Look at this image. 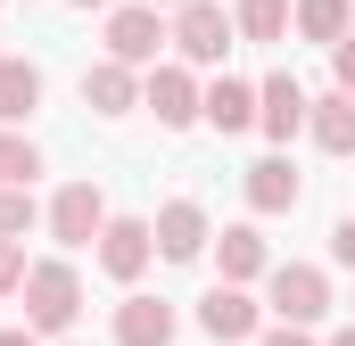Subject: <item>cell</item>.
Segmentation results:
<instances>
[{
  "instance_id": "cell-29",
  "label": "cell",
  "mask_w": 355,
  "mask_h": 346,
  "mask_svg": "<svg viewBox=\"0 0 355 346\" xmlns=\"http://www.w3.org/2000/svg\"><path fill=\"white\" fill-rule=\"evenodd\" d=\"M75 8H107V0H75Z\"/></svg>"
},
{
  "instance_id": "cell-8",
  "label": "cell",
  "mask_w": 355,
  "mask_h": 346,
  "mask_svg": "<svg viewBox=\"0 0 355 346\" xmlns=\"http://www.w3.org/2000/svg\"><path fill=\"white\" fill-rule=\"evenodd\" d=\"M50 231H58L67 248H91V239L107 231V198H99V181H67V190L50 198Z\"/></svg>"
},
{
  "instance_id": "cell-23",
  "label": "cell",
  "mask_w": 355,
  "mask_h": 346,
  "mask_svg": "<svg viewBox=\"0 0 355 346\" xmlns=\"http://www.w3.org/2000/svg\"><path fill=\"white\" fill-rule=\"evenodd\" d=\"M331 75H339V91H347V99H355V33H347V42H339V50H331Z\"/></svg>"
},
{
  "instance_id": "cell-26",
  "label": "cell",
  "mask_w": 355,
  "mask_h": 346,
  "mask_svg": "<svg viewBox=\"0 0 355 346\" xmlns=\"http://www.w3.org/2000/svg\"><path fill=\"white\" fill-rule=\"evenodd\" d=\"M0 346H42V338H33V330H0Z\"/></svg>"
},
{
  "instance_id": "cell-12",
  "label": "cell",
  "mask_w": 355,
  "mask_h": 346,
  "mask_svg": "<svg viewBox=\"0 0 355 346\" xmlns=\"http://www.w3.org/2000/svg\"><path fill=\"white\" fill-rule=\"evenodd\" d=\"M297 198H306V181H297L289 157H257V165H248V206H257V215H289Z\"/></svg>"
},
{
  "instance_id": "cell-20",
  "label": "cell",
  "mask_w": 355,
  "mask_h": 346,
  "mask_svg": "<svg viewBox=\"0 0 355 346\" xmlns=\"http://www.w3.org/2000/svg\"><path fill=\"white\" fill-rule=\"evenodd\" d=\"M33 173H42V149L25 132H0V190H33Z\"/></svg>"
},
{
  "instance_id": "cell-27",
  "label": "cell",
  "mask_w": 355,
  "mask_h": 346,
  "mask_svg": "<svg viewBox=\"0 0 355 346\" xmlns=\"http://www.w3.org/2000/svg\"><path fill=\"white\" fill-rule=\"evenodd\" d=\"M141 8H157V17H166V8H182V0H141Z\"/></svg>"
},
{
  "instance_id": "cell-5",
  "label": "cell",
  "mask_w": 355,
  "mask_h": 346,
  "mask_svg": "<svg viewBox=\"0 0 355 346\" xmlns=\"http://www.w3.org/2000/svg\"><path fill=\"white\" fill-rule=\"evenodd\" d=\"M141 107H149L166 132H182V124H198V116H207V91L190 83V66H149V83H141Z\"/></svg>"
},
{
  "instance_id": "cell-9",
  "label": "cell",
  "mask_w": 355,
  "mask_h": 346,
  "mask_svg": "<svg viewBox=\"0 0 355 346\" xmlns=\"http://www.w3.org/2000/svg\"><path fill=\"white\" fill-rule=\"evenodd\" d=\"M149 231H157V256H166V264H190L198 248H207V239H215V231H207V206H198V198H166Z\"/></svg>"
},
{
  "instance_id": "cell-22",
  "label": "cell",
  "mask_w": 355,
  "mask_h": 346,
  "mask_svg": "<svg viewBox=\"0 0 355 346\" xmlns=\"http://www.w3.org/2000/svg\"><path fill=\"white\" fill-rule=\"evenodd\" d=\"M25 272H33V264H25V239H0V297H17Z\"/></svg>"
},
{
  "instance_id": "cell-15",
  "label": "cell",
  "mask_w": 355,
  "mask_h": 346,
  "mask_svg": "<svg viewBox=\"0 0 355 346\" xmlns=\"http://www.w3.org/2000/svg\"><path fill=\"white\" fill-rule=\"evenodd\" d=\"M306 107H314V99L289 83V75H272V83L257 91V124H265L272 140H297V132H306Z\"/></svg>"
},
{
  "instance_id": "cell-25",
  "label": "cell",
  "mask_w": 355,
  "mask_h": 346,
  "mask_svg": "<svg viewBox=\"0 0 355 346\" xmlns=\"http://www.w3.org/2000/svg\"><path fill=\"white\" fill-rule=\"evenodd\" d=\"M257 346H314V338H306V330H289V322H281V330H265V338H257Z\"/></svg>"
},
{
  "instance_id": "cell-11",
  "label": "cell",
  "mask_w": 355,
  "mask_h": 346,
  "mask_svg": "<svg viewBox=\"0 0 355 346\" xmlns=\"http://www.w3.org/2000/svg\"><path fill=\"white\" fill-rule=\"evenodd\" d=\"M215 264H223V289H248L257 272H272V256H265V231H257V223H232V231L215 239Z\"/></svg>"
},
{
  "instance_id": "cell-24",
  "label": "cell",
  "mask_w": 355,
  "mask_h": 346,
  "mask_svg": "<svg viewBox=\"0 0 355 346\" xmlns=\"http://www.w3.org/2000/svg\"><path fill=\"white\" fill-rule=\"evenodd\" d=\"M331 256L355 272V215H339V231H331Z\"/></svg>"
},
{
  "instance_id": "cell-3",
  "label": "cell",
  "mask_w": 355,
  "mask_h": 346,
  "mask_svg": "<svg viewBox=\"0 0 355 346\" xmlns=\"http://www.w3.org/2000/svg\"><path fill=\"white\" fill-rule=\"evenodd\" d=\"M166 42H174V25H166L157 8H141V0H132V8H107V58H116V66H157Z\"/></svg>"
},
{
  "instance_id": "cell-28",
  "label": "cell",
  "mask_w": 355,
  "mask_h": 346,
  "mask_svg": "<svg viewBox=\"0 0 355 346\" xmlns=\"http://www.w3.org/2000/svg\"><path fill=\"white\" fill-rule=\"evenodd\" d=\"M331 346H355V330H339V338H331Z\"/></svg>"
},
{
  "instance_id": "cell-1",
  "label": "cell",
  "mask_w": 355,
  "mask_h": 346,
  "mask_svg": "<svg viewBox=\"0 0 355 346\" xmlns=\"http://www.w3.org/2000/svg\"><path fill=\"white\" fill-rule=\"evenodd\" d=\"M17 297H25V330H33V338H58V330H75V313H83L75 264H33Z\"/></svg>"
},
{
  "instance_id": "cell-14",
  "label": "cell",
  "mask_w": 355,
  "mask_h": 346,
  "mask_svg": "<svg viewBox=\"0 0 355 346\" xmlns=\"http://www.w3.org/2000/svg\"><path fill=\"white\" fill-rule=\"evenodd\" d=\"M306 132H314V149L355 157V99H347V91H322V99L306 107Z\"/></svg>"
},
{
  "instance_id": "cell-13",
  "label": "cell",
  "mask_w": 355,
  "mask_h": 346,
  "mask_svg": "<svg viewBox=\"0 0 355 346\" xmlns=\"http://www.w3.org/2000/svg\"><path fill=\"white\" fill-rule=\"evenodd\" d=\"M289 33H297V42L339 50V42L355 33V8H347V0H289Z\"/></svg>"
},
{
  "instance_id": "cell-2",
  "label": "cell",
  "mask_w": 355,
  "mask_h": 346,
  "mask_svg": "<svg viewBox=\"0 0 355 346\" xmlns=\"http://www.w3.org/2000/svg\"><path fill=\"white\" fill-rule=\"evenodd\" d=\"M174 50L190 58V66H223V50L240 42V25H232V8H215V0H182L174 17Z\"/></svg>"
},
{
  "instance_id": "cell-4",
  "label": "cell",
  "mask_w": 355,
  "mask_h": 346,
  "mask_svg": "<svg viewBox=\"0 0 355 346\" xmlns=\"http://www.w3.org/2000/svg\"><path fill=\"white\" fill-rule=\"evenodd\" d=\"M272 313H281L289 330L322 322V313H331V272H322V264H272Z\"/></svg>"
},
{
  "instance_id": "cell-17",
  "label": "cell",
  "mask_w": 355,
  "mask_h": 346,
  "mask_svg": "<svg viewBox=\"0 0 355 346\" xmlns=\"http://www.w3.org/2000/svg\"><path fill=\"white\" fill-rule=\"evenodd\" d=\"M132 99H141V83H132V66H116V58H99L83 75V107L91 116H132Z\"/></svg>"
},
{
  "instance_id": "cell-21",
  "label": "cell",
  "mask_w": 355,
  "mask_h": 346,
  "mask_svg": "<svg viewBox=\"0 0 355 346\" xmlns=\"http://www.w3.org/2000/svg\"><path fill=\"white\" fill-rule=\"evenodd\" d=\"M33 231V190H0V239H25Z\"/></svg>"
},
{
  "instance_id": "cell-7",
  "label": "cell",
  "mask_w": 355,
  "mask_h": 346,
  "mask_svg": "<svg viewBox=\"0 0 355 346\" xmlns=\"http://www.w3.org/2000/svg\"><path fill=\"white\" fill-rule=\"evenodd\" d=\"M149 256H157V231L132 223V215H107V231H99V272H107V280H141Z\"/></svg>"
},
{
  "instance_id": "cell-19",
  "label": "cell",
  "mask_w": 355,
  "mask_h": 346,
  "mask_svg": "<svg viewBox=\"0 0 355 346\" xmlns=\"http://www.w3.org/2000/svg\"><path fill=\"white\" fill-rule=\"evenodd\" d=\"M232 25H240V42H281L289 33V0H240Z\"/></svg>"
},
{
  "instance_id": "cell-18",
  "label": "cell",
  "mask_w": 355,
  "mask_h": 346,
  "mask_svg": "<svg viewBox=\"0 0 355 346\" xmlns=\"http://www.w3.org/2000/svg\"><path fill=\"white\" fill-rule=\"evenodd\" d=\"M207 124H215V132H248V124H257V91L232 83V75L207 83Z\"/></svg>"
},
{
  "instance_id": "cell-16",
  "label": "cell",
  "mask_w": 355,
  "mask_h": 346,
  "mask_svg": "<svg viewBox=\"0 0 355 346\" xmlns=\"http://www.w3.org/2000/svg\"><path fill=\"white\" fill-rule=\"evenodd\" d=\"M42 107V66L33 58H0V132H17Z\"/></svg>"
},
{
  "instance_id": "cell-6",
  "label": "cell",
  "mask_w": 355,
  "mask_h": 346,
  "mask_svg": "<svg viewBox=\"0 0 355 346\" xmlns=\"http://www.w3.org/2000/svg\"><path fill=\"white\" fill-rule=\"evenodd\" d=\"M257 322H265V305H257L248 289H223V280H215V289L198 297V330H207L215 346H240V338H257Z\"/></svg>"
},
{
  "instance_id": "cell-10",
  "label": "cell",
  "mask_w": 355,
  "mask_h": 346,
  "mask_svg": "<svg viewBox=\"0 0 355 346\" xmlns=\"http://www.w3.org/2000/svg\"><path fill=\"white\" fill-rule=\"evenodd\" d=\"M116 346H174V305L166 297H124L116 305Z\"/></svg>"
}]
</instances>
